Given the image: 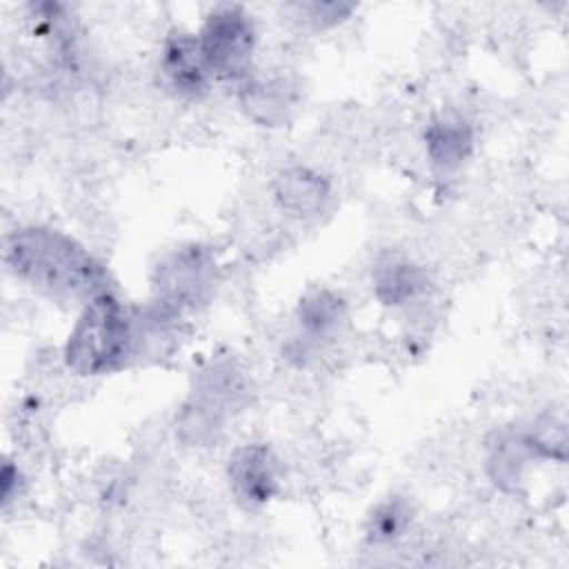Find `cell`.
Masks as SVG:
<instances>
[{"label": "cell", "mask_w": 569, "mask_h": 569, "mask_svg": "<svg viewBox=\"0 0 569 569\" xmlns=\"http://www.w3.org/2000/svg\"><path fill=\"white\" fill-rule=\"evenodd\" d=\"M296 318L307 338H327L347 320V302L331 289H311L300 298Z\"/></svg>", "instance_id": "cell-12"}, {"label": "cell", "mask_w": 569, "mask_h": 569, "mask_svg": "<svg viewBox=\"0 0 569 569\" xmlns=\"http://www.w3.org/2000/svg\"><path fill=\"white\" fill-rule=\"evenodd\" d=\"M411 509L405 498H387L373 507L367 518V538L371 542H391L405 533Z\"/></svg>", "instance_id": "cell-14"}, {"label": "cell", "mask_w": 569, "mask_h": 569, "mask_svg": "<svg viewBox=\"0 0 569 569\" xmlns=\"http://www.w3.org/2000/svg\"><path fill=\"white\" fill-rule=\"evenodd\" d=\"M218 284V264L209 249L184 244L169 251L153 269V313L171 320L209 302Z\"/></svg>", "instance_id": "cell-3"}, {"label": "cell", "mask_w": 569, "mask_h": 569, "mask_svg": "<svg viewBox=\"0 0 569 569\" xmlns=\"http://www.w3.org/2000/svg\"><path fill=\"white\" fill-rule=\"evenodd\" d=\"M249 393L242 371L233 362H211L196 380L189 402L184 405L180 429L196 442L211 438L222 420L242 407Z\"/></svg>", "instance_id": "cell-4"}, {"label": "cell", "mask_w": 569, "mask_h": 569, "mask_svg": "<svg viewBox=\"0 0 569 569\" xmlns=\"http://www.w3.org/2000/svg\"><path fill=\"white\" fill-rule=\"evenodd\" d=\"M20 487V471L18 467H13L11 462H4L2 473H0V493H2V502L7 505L9 500H13V496L18 493Z\"/></svg>", "instance_id": "cell-16"}, {"label": "cell", "mask_w": 569, "mask_h": 569, "mask_svg": "<svg viewBox=\"0 0 569 569\" xmlns=\"http://www.w3.org/2000/svg\"><path fill=\"white\" fill-rule=\"evenodd\" d=\"M278 204L298 218H311L325 209L331 198L329 180L316 169L296 164L282 169L273 180Z\"/></svg>", "instance_id": "cell-8"}, {"label": "cell", "mask_w": 569, "mask_h": 569, "mask_svg": "<svg viewBox=\"0 0 569 569\" xmlns=\"http://www.w3.org/2000/svg\"><path fill=\"white\" fill-rule=\"evenodd\" d=\"M9 269L56 298H87L107 291L102 264L76 238L51 227L16 229L4 242Z\"/></svg>", "instance_id": "cell-1"}, {"label": "cell", "mask_w": 569, "mask_h": 569, "mask_svg": "<svg viewBox=\"0 0 569 569\" xmlns=\"http://www.w3.org/2000/svg\"><path fill=\"white\" fill-rule=\"evenodd\" d=\"M425 149L436 169H458L473 151V127L460 116H438L425 129Z\"/></svg>", "instance_id": "cell-9"}, {"label": "cell", "mask_w": 569, "mask_h": 569, "mask_svg": "<svg viewBox=\"0 0 569 569\" xmlns=\"http://www.w3.org/2000/svg\"><path fill=\"white\" fill-rule=\"evenodd\" d=\"M373 293L387 307H405L427 289V273L407 258L387 256L373 269Z\"/></svg>", "instance_id": "cell-10"}, {"label": "cell", "mask_w": 569, "mask_h": 569, "mask_svg": "<svg viewBox=\"0 0 569 569\" xmlns=\"http://www.w3.org/2000/svg\"><path fill=\"white\" fill-rule=\"evenodd\" d=\"M302 11L307 13V20H311L313 24L333 27V24L342 22L345 18H349L353 7L342 4V2H311V4H305Z\"/></svg>", "instance_id": "cell-15"}, {"label": "cell", "mask_w": 569, "mask_h": 569, "mask_svg": "<svg viewBox=\"0 0 569 569\" xmlns=\"http://www.w3.org/2000/svg\"><path fill=\"white\" fill-rule=\"evenodd\" d=\"M142 349V318L111 291L87 300L64 342V362L78 376L124 369Z\"/></svg>", "instance_id": "cell-2"}, {"label": "cell", "mask_w": 569, "mask_h": 569, "mask_svg": "<svg viewBox=\"0 0 569 569\" xmlns=\"http://www.w3.org/2000/svg\"><path fill=\"white\" fill-rule=\"evenodd\" d=\"M536 458L525 433H500L487 453V473L496 487L516 491L525 482L529 462Z\"/></svg>", "instance_id": "cell-11"}, {"label": "cell", "mask_w": 569, "mask_h": 569, "mask_svg": "<svg viewBox=\"0 0 569 569\" xmlns=\"http://www.w3.org/2000/svg\"><path fill=\"white\" fill-rule=\"evenodd\" d=\"M160 67L167 82L184 98H200L209 89L213 78L198 44V36L187 31H173L162 47Z\"/></svg>", "instance_id": "cell-7"}, {"label": "cell", "mask_w": 569, "mask_h": 569, "mask_svg": "<svg viewBox=\"0 0 569 569\" xmlns=\"http://www.w3.org/2000/svg\"><path fill=\"white\" fill-rule=\"evenodd\" d=\"M198 44L211 76L238 80L244 78L251 67L256 29L244 9L220 7L213 9L202 22Z\"/></svg>", "instance_id": "cell-5"}, {"label": "cell", "mask_w": 569, "mask_h": 569, "mask_svg": "<svg viewBox=\"0 0 569 569\" xmlns=\"http://www.w3.org/2000/svg\"><path fill=\"white\" fill-rule=\"evenodd\" d=\"M242 107L260 124H280L291 107V98L284 82L278 80H251L240 93Z\"/></svg>", "instance_id": "cell-13"}, {"label": "cell", "mask_w": 569, "mask_h": 569, "mask_svg": "<svg viewBox=\"0 0 569 569\" xmlns=\"http://www.w3.org/2000/svg\"><path fill=\"white\" fill-rule=\"evenodd\" d=\"M227 478L240 502L247 507H262L278 493V460L267 445H242L229 458Z\"/></svg>", "instance_id": "cell-6"}]
</instances>
